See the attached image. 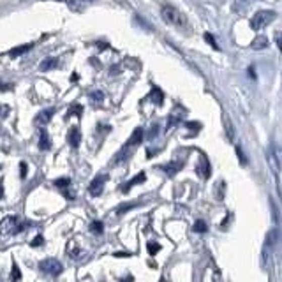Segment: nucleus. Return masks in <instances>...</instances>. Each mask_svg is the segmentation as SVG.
I'll list each match as a JSON object with an SVG mask.
<instances>
[{
    "mask_svg": "<svg viewBox=\"0 0 282 282\" xmlns=\"http://www.w3.org/2000/svg\"><path fill=\"white\" fill-rule=\"evenodd\" d=\"M160 14H162V20L166 21V23L173 25V27L182 28V27H185V25H187L185 16L177 9V7H173V6H164L162 9H160Z\"/></svg>",
    "mask_w": 282,
    "mask_h": 282,
    "instance_id": "1",
    "label": "nucleus"
},
{
    "mask_svg": "<svg viewBox=\"0 0 282 282\" xmlns=\"http://www.w3.org/2000/svg\"><path fill=\"white\" fill-rule=\"evenodd\" d=\"M39 270H41L44 275L57 277L64 272V265L55 258H46V259H42V261H39Z\"/></svg>",
    "mask_w": 282,
    "mask_h": 282,
    "instance_id": "2",
    "label": "nucleus"
},
{
    "mask_svg": "<svg viewBox=\"0 0 282 282\" xmlns=\"http://www.w3.org/2000/svg\"><path fill=\"white\" fill-rule=\"evenodd\" d=\"M273 20H275V13H273V11H259V13H256L254 18L251 20V27L254 28V30H261V28H265L268 23H272Z\"/></svg>",
    "mask_w": 282,
    "mask_h": 282,
    "instance_id": "3",
    "label": "nucleus"
},
{
    "mask_svg": "<svg viewBox=\"0 0 282 282\" xmlns=\"http://www.w3.org/2000/svg\"><path fill=\"white\" fill-rule=\"evenodd\" d=\"M18 222H20V217L18 215H6L2 220H0V235H2V237L13 235L18 226Z\"/></svg>",
    "mask_w": 282,
    "mask_h": 282,
    "instance_id": "4",
    "label": "nucleus"
},
{
    "mask_svg": "<svg viewBox=\"0 0 282 282\" xmlns=\"http://www.w3.org/2000/svg\"><path fill=\"white\" fill-rule=\"evenodd\" d=\"M106 180H108V175H97V177L90 182V185H88V192H90V196H94V198L101 196L102 191H104Z\"/></svg>",
    "mask_w": 282,
    "mask_h": 282,
    "instance_id": "5",
    "label": "nucleus"
},
{
    "mask_svg": "<svg viewBox=\"0 0 282 282\" xmlns=\"http://www.w3.org/2000/svg\"><path fill=\"white\" fill-rule=\"evenodd\" d=\"M210 173H212V166H210V160L206 159V155H201L198 159V164H196V175L201 177L203 180H208Z\"/></svg>",
    "mask_w": 282,
    "mask_h": 282,
    "instance_id": "6",
    "label": "nucleus"
},
{
    "mask_svg": "<svg viewBox=\"0 0 282 282\" xmlns=\"http://www.w3.org/2000/svg\"><path fill=\"white\" fill-rule=\"evenodd\" d=\"M53 185H55L59 191H62L64 198L66 199H74V192L69 191L71 189V180L69 178H57L55 182H53Z\"/></svg>",
    "mask_w": 282,
    "mask_h": 282,
    "instance_id": "7",
    "label": "nucleus"
},
{
    "mask_svg": "<svg viewBox=\"0 0 282 282\" xmlns=\"http://www.w3.org/2000/svg\"><path fill=\"white\" fill-rule=\"evenodd\" d=\"M184 164H185L184 160H171V162H167V164H160V170H162L167 177H175V175L184 167Z\"/></svg>",
    "mask_w": 282,
    "mask_h": 282,
    "instance_id": "8",
    "label": "nucleus"
},
{
    "mask_svg": "<svg viewBox=\"0 0 282 282\" xmlns=\"http://www.w3.org/2000/svg\"><path fill=\"white\" fill-rule=\"evenodd\" d=\"M143 138H145V131L141 129V127H136V129L133 131V134H131V138L127 140L126 146L124 148H134V146L141 145Z\"/></svg>",
    "mask_w": 282,
    "mask_h": 282,
    "instance_id": "9",
    "label": "nucleus"
},
{
    "mask_svg": "<svg viewBox=\"0 0 282 282\" xmlns=\"http://www.w3.org/2000/svg\"><path fill=\"white\" fill-rule=\"evenodd\" d=\"M146 180V175H145V171H141V173H138L136 177H133L131 178L129 182H126V184H122L120 185V191L122 192H129L131 191V187L133 185H138V184H143V182Z\"/></svg>",
    "mask_w": 282,
    "mask_h": 282,
    "instance_id": "10",
    "label": "nucleus"
},
{
    "mask_svg": "<svg viewBox=\"0 0 282 282\" xmlns=\"http://www.w3.org/2000/svg\"><path fill=\"white\" fill-rule=\"evenodd\" d=\"M67 141H69V145L73 146V148H78L81 143V131L78 129V127H71L69 134H67Z\"/></svg>",
    "mask_w": 282,
    "mask_h": 282,
    "instance_id": "11",
    "label": "nucleus"
},
{
    "mask_svg": "<svg viewBox=\"0 0 282 282\" xmlns=\"http://www.w3.org/2000/svg\"><path fill=\"white\" fill-rule=\"evenodd\" d=\"M140 205H141L140 199H136V201H131V203H122V205H120L119 208L115 210V215L122 217V215H126L127 212H131V210H134L136 206H140Z\"/></svg>",
    "mask_w": 282,
    "mask_h": 282,
    "instance_id": "12",
    "label": "nucleus"
},
{
    "mask_svg": "<svg viewBox=\"0 0 282 282\" xmlns=\"http://www.w3.org/2000/svg\"><path fill=\"white\" fill-rule=\"evenodd\" d=\"M53 115H55V109H53V108L44 109V111H41L37 117H35V124H37V126H41V127L46 126V124H48L49 120H51Z\"/></svg>",
    "mask_w": 282,
    "mask_h": 282,
    "instance_id": "13",
    "label": "nucleus"
},
{
    "mask_svg": "<svg viewBox=\"0 0 282 282\" xmlns=\"http://www.w3.org/2000/svg\"><path fill=\"white\" fill-rule=\"evenodd\" d=\"M39 148L44 152L51 148V140H49V134L46 129H41V133H39Z\"/></svg>",
    "mask_w": 282,
    "mask_h": 282,
    "instance_id": "14",
    "label": "nucleus"
},
{
    "mask_svg": "<svg viewBox=\"0 0 282 282\" xmlns=\"http://www.w3.org/2000/svg\"><path fill=\"white\" fill-rule=\"evenodd\" d=\"M57 66H59V60H57L55 57H49V59L42 60L41 66H39V69L41 71H51V69H55Z\"/></svg>",
    "mask_w": 282,
    "mask_h": 282,
    "instance_id": "15",
    "label": "nucleus"
},
{
    "mask_svg": "<svg viewBox=\"0 0 282 282\" xmlns=\"http://www.w3.org/2000/svg\"><path fill=\"white\" fill-rule=\"evenodd\" d=\"M249 9V0H235L233 2V11L238 14H245Z\"/></svg>",
    "mask_w": 282,
    "mask_h": 282,
    "instance_id": "16",
    "label": "nucleus"
},
{
    "mask_svg": "<svg viewBox=\"0 0 282 282\" xmlns=\"http://www.w3.org/2000/svg\"><path fill=\"white\" fill-rule=\"evenodd\" d=\"M88 230H90L94 235H102L104 233V222H102V220H92Z\"/></svg>",
    "mask_w": 282,
    "mask_h": 282,
    "instance_id": "17",
    "label": "nucleus"
},
{
    "mask_svg": "<svg viewBox=\"0 0 282 282\" xmlns=\"http://www.w3.org/2000/svg\"><path fill=\"white\" fill-rule=\"evenodd\" d=\"M270 162L273 164V171H275V173H279V152H277L275 146H272V148H270Z\"/></svg>",
    "mask_w": 282,
    "mask_h": 282,
    "instance_id": "18",
    "label": "nucleus"
},
{
    "mask_svg": "<svg viewBox=\"0 0 282 282\" xmlns=\"http://www.w3.org/2000/svg\"><path fill=\"white\" fill-rule=\"evenodd\" d=\"M266 46H268V39L263 37V35H259V37L254 39V42H252V48L254 49H265Z\"/></svg>",
    "mask_w": 282,
    "mask_h": 282,
    "instance_id": "19",
    "label": "nucleus"
},
{
    "mask_svg": "<svg viewBox=\"0 0 282 282\" xmlns=\"http://www.w3.org/2000/svg\"><path fill=\"white\" fill-rule=\"evenodd\" d=\"M152 99H153V102H157V106L162 104V101H164V94H162V92H160V88H157V87H153V88H152Z\"/></svg>",
    "mask_w": 282,
    "mask_h": 282,
    "instance_id": "20",
    "label": "nucleus"
},
{
    "mask_svg": "<svg viewBox=\"0 0 282 282\" xmlns=\"http://www.w3.org/2000/svg\"><path fill=\"white\" fill-rule=\"evenodd\" d=\"M11 280H13V282L21 280V272H20V266H18L14 261H13V266H11Z\"/></svg>",
    "mask_w": 282,
    "mask_h": 282,
    "instance_id": "21",
    "label": "nucleus"
},
{
    "mask_svg": "<svg viewBox=\"0 0 282 282\" xmlns=\"http://www.w3.org/2000/svg\"><path fill=\"white\" fill-rule=\"evenodd\" d=\"M192 230H194L196 231V233H206V231H208V226H206V222H205V220H201V219H199V220H196V224H194V228H192Z\"/></svg>",
    "mask_w": 282,
    "mask_h": 282,
    "instance_id": "22",
    "label": "nucleus"
},
{
    "mask_svg": "<svg viewBox=\"0 0 282 282\" xmlns=\"http://www.w3.org/2000/svg\"><path fill=\"white\" fill-rule=\"evenodd\" d=\"M146 251H148L150 256H155L157 252L160 251V245L157 244V242H148V244H146Z\"/></svg>",
    "mask_w": 282,
    "mask_h": 282,
    "instance_id": "23",
    "label": "nucleus"
},
{
    "mask_svg": "<svg viewBox=\"0 0 282 282\" xmlns=\"http://www.w3.org/2000/svg\"><path fill=\"white\" fill-rule=\"evenodd\" d=\"M81 113H83V108H81L80 104H74L69 108V111H67V117H81Z\"/></svg>",
    "mask_w": 282,
    "mask_h": 282,
    "instance_id": "24",
    "label": "nucleus"
},
{
    "mask_svg": "<svg viewBox=\"0 0 282 282\" xmlns=\"http://www.w3.org/2000/svg\"><path fill=\"white\" fill-rule=\"evenodd\" d=\"M237 155H238V159H240L242 166H247V164H249V159H247V155L244 153V150H242L240 145H237Z\"/></svg>",
    "mask_w": 282,
    "mask_h": 282,
    "instance_id": "25",
    "label": "nucleus"
},
{
    "mask_svg": "<svg viewBox=\"0 0 282 282\" xmlns=\"http://www.w3.org/2000/svg\"><path fill=\"white\" fill-rule=\"evenodd\" d=\"M32 48V44H25V46H20V48H14L13 51H11V57H18V55H21V53H25V51H28V49Z\"/></svg>",
    "mask_w": 282,
    "mask_h": 282,
    "instance_id": "26",
    "label": "nucleus"
},
{
    "mask_svg": "<svg viewBox=\"0 0 282 282\" xmlns=\"http://www.w3.org/2000/svg\"><path fill=\"white\" fill-rule=\"evenodd\" d=\"M180 122H182L180 115H171L170 119H167V129H170V127H175L177 124H180Z\"/></svg>",
    "mask_w": 282,
    "mask_h": 282,
    "instance_id": "27",
    "label": "nucleus"
},
{
    "mask_svg": "<svg viewBox=\"0 0 282 282\" xmlns=\"http://www.w3.org/2000/svg\"><path fill=\"white\" fill-rule=\"evenodd\" d=\"M157 134H159V126H157V124H153V126L150 127L146 138H148V140H153V138H157Z\"/></svg>",
    "mask_w": 282,
    "mask_h": 282,
    "instance_id": "28",
    "label": "nucleus"
},
{
    "mask_svg": "<svg viewBox=\"0 0 282 282\" xmlns=\"http://www.w3.org/2000/svg\"><path fill=\"white\" fill-rule=\"evenodd\" d=\"M90 99L94 102H101L102 99H104V94H102L101 90H95V92H92V94H90Z\"/></svg>",
    "mask_w": 282,
    "mask_h": 282,
    "instance_id": "29",
    "label": "nucleus"
},
{
    "mask_svg": "<svg viewBox=\"0 0 282 282\" xmlns=\"http://www.w3.org/2000/svg\"><path fill=\"white\" fill-rule=\"evenodd\" d=\"M30 245L32 247H41V245H44V237H42V235H37V237L30 242Z\"/></svg>",
    "mask_w": 282,
    "mask_h": 282,
    "instance_id": "30",
    "label": "nucleus"
},
{
    "mask_svg": "<svg viewBox=\"0 0 282 282\" xmlns=\"http://www.w3.org/2000/svg\"><path fill=\"white\" fill-rule=\"evenodd\" d=\"M32 226V222H18V226H16V230H14V235H18V233H21V231H25L27 228H30Z\"/></svg>",
    "mask_w": 282,
    "mask_h": 282,
    "instance_id": "31",
    "label": "nucleus"
},
{
    "mask_svg": "<svg viewBox=\"0 0 282 282\" xmlns=\"http://www.w3.org/2000/svg\"><path fill=\"white\" fill-rule=\"evenodd\" d=\"M185 127H187V129L199 131V129H201V124H199V122H187V124H185Z\"/></svg>",
    "mask_w": 282,
    "mask_h": 282,
    "instance_id": "32",
    "label": "nucleus"
},
{
    "mask_svg": "<svg viewBox=\"0 0 282 282\" xmlns=\"http://www.w3.org/2000/svg\"><path fill=\"white\" fill-rule=\"evenodd\" d=\"M20 177L27 178V164L25 162H20Z\"/></svg>",
    "mask_w": 282,
    "mask_h": 282,
    "instance_id": "33",
    "label": "nucleus"
},
{
    "mask_svg": "<svg viewBox=\"0 0 282 282\" xmlns=\"http://www.w3.org/2000/svg\"><path fill=\"white\" fill-rule=\"evenodd\" d=\"M115 258H131L133 256V252H115Z\"/></svg>",
    "mask_w": 282,
    "mask_h": 282,
    "instance_id": "34",
    "label": "nucleus"
},
{
    "mask_svg": "<svg viewBox=\"0 0 282 282\" xmlns=\"http://www.w3.org/2000/svg\"><path fill=\"white\" fill-rule=\"evenodd\" d=\"M205 39H206V41H208V44H212L213 48H217V44H215V39H213L212 35H210V34H205Z\"/></svg>",
    "mask_w": 282,
    "mask_h": 282,
    "instance_id": "35",
    "label": "nucleus"
},
{
    "mask_svg": "<svg viewBox=\"0 0 282 282\" xmlns=\"http://www.w3.org/2000/svg\"><path fill=\"white\" fill-rule=\"evenodd\" d=\"M120 282H134V277L133 275H127V277H124V279L120 280Z\"/></svg>",
    "mask_w": 282,
    "mask_h": 282,
    "instance_id": "36",
    "label": "nucleus"
},
{
    "mask_svg": "<svg viewBox=\"0 0 282 282\" xmlns=\"http://www.w3.org/2000/svg\"><path fill=\"white\" fill-rule=\"evenodd\" d=\"M4 198V185H2V182H0V199Z\"/></svg>",
    "mask_w": 282,
    "mask_h": 282,
    "instance_id": "37",
    "label": "nucleus"
},
{
    "mask_svg": "<svg viewBox=\"0 0 282 282\" xmlns=\"http://www.w3.org/2000/svg\"><path fill=\"white\" fill-rule=\"evenodd\" d=\"M159 282H166V280H164V279H160V280H159Z\"/></svg>",
    "mask_w": 282,
    "mask_h": 282,
    "instance_id": "38",
    "label": "nucleus"
},
{
    "mask_svg": "<svg viewBox=\"0 0 282 282\" xmlns=\"http://www.w3.org/2000/svg\"><path fill=\"white\" fill-rule=\"evenodd\" d=\"M0 170H2V166H0Z\"/></svg>",
    "mask_w": 282,
    "mask_h": 282,
    "instance_id": "39",
    "label": "nucleus"
}]
</instances>
